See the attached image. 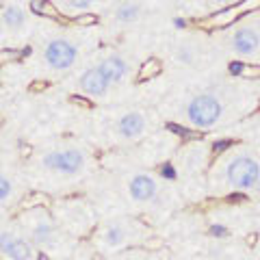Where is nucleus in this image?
Masks as SVG:
<instances>
[{
    "label": "nucleus",
    "instance_id": "22",
    "mask_svg": "<svg viewBox=\"0 0 260 260\" xmlns=\"http://www.w3.org/2000/svg\"><path fill=\"white\" fill-rule=\"evenodd\" d=\"M76 24H78V26H85V24H95V15H91V13L78 15V18H76Z\"/></svg>",
    "mask_w": 260,
    "mask_h": 260
},
{
    "label": "nucleus",
    "instance_id": "4",
    "mask_svg": "<svg viewBox=\"0 0 260 260\" xmlns=\"http://www.w3.org/2000/svg\"><path fill=\"white\" fill-rule=\"evenodd\" d=\"M260 180V162L256 156L247 152H230L215 162L213 172H210V182L217 189L223 191H237L247 193L254 191Z\"/></svg>",
    "mask_w": 260,
    "mask_h": 260
},
{
    "label": "nucleus",
    "instance_id": "19",
    "mask_svg": "<svg viewBox=\"0 0 260 260\" xmlns=\"http://www.w3.org/2000/svg\"><path fill=\"white\" fill-rule=\"evenodd\" d=\"M102 260H152V258H150V251L145 247H133V249L119 251V254H113V256L102 258Z\"/></svg>",
    "mask_w": 260,
    "mask_h": 260
},
{
    "label": "nucleus",
    "instance_id": "10",
    "mask_svg": "<svg viewBox=\"0 0 260 260\" xmlns=\"http://www.w3.org/2000/svg\"><path fill=\"white\" fill-rule=\"evenodd\" d=\"M111 133L119 143H137L148 133V117H145L143 111H137V109L124 111L113 119Z\"/></svg>",
    "mask_w": 260,
    "mask_h": 260
},
{
    "label": "nucleus",
    "instance_id": "17",
    "mask_svg": "<svg viewBox=\"0 0 260 260\" xmlns=\"http://www.w3.org/2000/svg\"><path fill=\"white\" fill-rule=\"evenodd\" d=\"M56 13L68 15V18H78V15H85L93 9L95 5H100V0H48Z\"/></svg>",
    "mask_w": 260,
    "mask_h": 260
},
{
    "label": "nucleus",
    "instance_id": "11",
    "mask_svg": "<svg viewBox=\"0 0 260 260\" xmlns=\"http://www.w3.org/2000/svg\"><path fill=\"white\" fill-rule=\"evenodd\" d=\"M74 85H76L78 93H83L85 98H91V100H102V98L113 89L111 83L104 78V74L100 72L98 65H91V68H87V70L80 72V74L76 76Z\"/></svg>",
    "mask_w": 260,
    "mask_h": 260
},
{
    "label": "nucleus",
    "instance_id": "18",
    "mask_svg": "<svg viewBox=\"0 0 260 260\" xmlns=\"http://www.w3.org/2000/svg\"><path fill=\"white\" fill-rule=\"evenodd\" d=\"M141 13H143V0H124V3L117 5L113 18L119 24H133L141 18Z\"/></svg>",
    "mask_w": 260,
    "mask_h": 260
},
{
    "label": "nucleus",
    "instance_id": "9",
    "mask_svg": "<svg viewBox=\"0 0 260 260\" xmlns=\"http://www.w3.org/2000/svg\"><path fill=\"white\" fill-rule=\"evenodd\" d=\"M162 182L156 174L152 172H135L126 178L124 191L126 198L137 206H150L160 198Z\"/></svg>",
    "mask_w": 260,
    "mask_h": 260
},
{
    "label": "nucleus",
    "instance_id": "24",
    "mask_svg": "<svg viewBox=\"0 0 260 260\" xmlns=\"http://www.w3.org/2000/svg\"><path fill=\"white\" fill-rule=\"evenodd\" d=\"M254 193H258V195H260V180H258V184H256V189H254Z\"/></svg>",
    "mask_w": 260,
    "mask_h": 260
},
{
    "label": "nucleus",
    "instance_id": "21",
    "mask_svg": "<svg viewBox=\"0 0 260 260\" xmlns=\"http://www.w3.org/2000/svg\"><path fill=\"white\" fill-rule=\"evenodd\" d=\"M176 61L178 63H184V65H191L195 61V50L191 46H180L176 50Z\"/></svg>",
    "mask_w": 260,
    "mask_h": 260
},
{
    "label": "nucleus",
    "instance_id": "26",
    "mask_svg": "<svg viewBox=\"0 0 260 260\" xmlns=\"http://www.w3.org/2000/svg\"><path fill=\"white\" fill-rule=\"evenodd\" d=\"M39 260H52V258H39Z\"/></svg>",
    "mask_w": 260,
    "mask_h": 260
},
{
    "label": "nucleus",
    "instance_id": "15",
    "mask_svg": "<svg viewBox=\"0 0 260 260\" xmlns=\"http://www.w3.org/2000/svg\"><path fill=\"white\" fill-rule=\"evenodd\" d=\"M20 198H22V186L15 180V176L0 169V210H7V208H13L15 204H20Z\"/></svg>",
    "mask_w": 260,
    "mask_h": 260
},
{
    "label": "nucleus",
    "instance_id": "12",
    "mask_svg": "<svg viewBox=\"0 0 260 260\" xmlns=\"http://www.w3.org/2000/svg\"><path fill=\"white\" fill-rule=\"evenodd\" d=\"M0 26L9 35H20L28 26V9L24 0H7L0 9Z\"/></svg>",
    "mask_w": 260,
    "mask_h": 260
},
{
    "label": "nucleus",
    "instance_id": "3",
    "mask_svg": "<svg viewBox=\"0 0 260 260\" xmlns=\"http://www.w3.org/2000/svg\"><path fill=\"white\" fill-rule=\"evenodd\" d=\"M150 230L135 217H109L98 221L95 230L89 237L93 251L100 258H109L119 251L143 247Z\"/></svg>",
    "mask_w": 260,
    "mask_h": 260
},
{
    "label": "nucleus",
    "instance_id": "5",
    "mask_svg": "<svg viewBox=\"0 0 260 260\" xmlns=\"http://www.w3.org/2000/svg\"><path fill=\"white\" fill-rule=\"evenodd\" d=\"M50 210L56 217V221L63 225V230L72 234L76 241L85 239V237L89 239L98 225L93 210L85 200H78V198L59 200V202H54Z\"/></svg>",
    "mask_w": 260,
    "mask_h": 260
},
{
    "label": "nucleus",
    "instance_id": "7",
    "mask_svg": "<svg viewBox=\"0 0 260 260\" xmlns=\"http://www.w3.org/2000/svg\"><path fill=\"white\" fill-rule=\"evenodd\" d=\"M182 117L191 128L208 130L223 117V104L215 93H195L184 104Z\"/></svg>",
    "mask_w": 260,
    "mask_h": 260
},
{
    "label": "nucleus",
    "instance_id": "20",
    "mask_svg": "<svg viewBox=\"0 0 260 260\" xmlns=\"http://www.w3.org/2000/svg\"><path fill=\"white\" fill-rule=\"evenodd\" d=\"M160 72V63L156 59H150V61H145L141 65V70H139V80H145V78H152V76H156Z\"/></svg>",
    "mask_w": 260,
    "mask_h": 260
},
{
    "label": "nucleus",
    "instance_id": "6",
    "mask_svg": "<svg viewBox=\"0 0 260 260\" xmlns=\"http://www.w3.org/2000/svg\"><path fill=\"white\" fill-rule=\"evenodd\" d=\"M42 254L15 219L0 221V260H39Z\"/></svg>",
    "mask_w": 260,
    "mask_h": 260
},
{
    "label": "nucleus",
    "instance_id": "2",
    "mask_svg": "<svg viewBox=\"0 0 260 260\" xmlns=\"http://www.w3.org/2000/svg\"><path fill=\"white\" fill-rule=\"evenodd\" d=\"M15 221L20 223L24 234L37 247L42 258L68 260L76 251L78 241L63 230V225L56 221V217L48 206H24L20 215L15 217Z\"/></svg>",
    "mask_w": 260,
    "mask_h": 260
},
{
    "label": "nucleus",
    "instance_id": "8",
    "mask_svg": "<svg viewBox=\"0 0 260 260\" xmlns=\"http://www.w3.org/2000/svg\"><path fill=\"white\" fill-rule=\"evenodd\" d=\"M80 59V44L70 37H52L42 46V63L54 74L70 72Z\"/></svg>",
    "mask_w": 260,
    "mask_h": 260
},
{
    "label": "nucleus",
    "instance_id": "13",
    "mask_svg": "<svg viewBox=\"0 0 260 260\" xmlns=\"http://www.w3.org/2000/svg\"><path fill=\"white\" fill-rule=\"evenodd\" d=\"M230 48H232V52L237 56H251V54H256L258 48H260L258 30L254 26H249V24H243V26H239L237 30L232 32Z\"/></svg>",
    "mask_w": 260,
    "mask_h": 260
},
{
    "label": "nucleus",
    "instance_id": "25",
    "mask_svg": "<svg viewBox=\"0 0 260 260\" xmlns=\"http://www.w3.org/2000/svg\"><path fill=\"white\" fill-rule=\"evenodd\" d=\"M202 260H221V258H202Z\"/></svg>",
    "mask_w": 260,
    "mask_h": 260
},
{
    "label": "nucleus",
    "instance_id": "1",
    "mask_svg": "<svg viewBox=\"0 0 260 260\" xmlns=\"http://www.w3.org/2000/svg\"><path fill=\"white\" fill-rule=\"evenodd\" d=\"M30 167L39 180H48L54 184H72L83 180L91 172L93 156L89 148H85L78 141H56L39 150Z\"/></svg>",
    "mask_w": 260,
    "mask_h": 260
},
{
    "label": "nucleus",
    "instance_id": "14",
    "mask_svg": "<svg viewBox=\"0 0 260 260\" xmlns=\"http://www.w3.org/2000/svg\"><path fill=\"white\" fill-rule=\"evenodd\" d=\"M98 68H100L104 78L111 83V87L121 85L128 78V74H130L128 59H126V56H121V54H117V52H111L107 56H102L100 63H98Z\"/></svg>",
    "mask_w": 260,
    "mask_h": 260
},
{
    "label": "nucleus",
    "instance_id": "16",
    "mask_svg": "<svg viewBox=\"0 0 260 260\" xmlns=\"http://www.w3.org/2000/svg\"><path fill=\"white\" fill-rule=\"evenodd\" d=\"M208 162V152L204 145H189L182 154H180V167L184 174H198L206 167Z\"/></svg>",
    "mask_w": 260,
    "mask_h": 260
},
{
    "label": "nucleus",
    "instance_id": "23",
    "mask_svg": "<svg viewBox=\"0 0 260 260\" xmlns=\"http://www.w3.org/2000/svg\"><path fill=\"white\" fill-rule=\"evenodd\" d=\"M208 3H213V5H230L232 0H208Z\"/></svg>",
    "mask_w": 260,
    "mask_h": 260
}]
</instances>
